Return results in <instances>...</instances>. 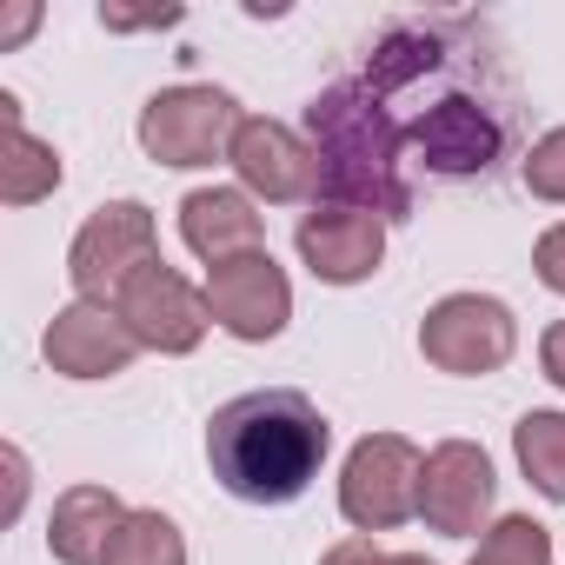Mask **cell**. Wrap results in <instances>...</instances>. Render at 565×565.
<instances>
[{
  "instance_id": "obj_1",
  "label": "cell",
  "mask_w": 565,
  "mask_h": 565,
  "mask_svg": "<svg viewBox=\"0 0 565 565\" xmlns=\"http://www.w3.org/2000/svg\"><path fill=\"white\" fill-rule=\"evenodd\" d=\"M327 446H333V426H327V413L300 386L239 393L206 426V466L246 505H287V499H300L320 479Z\"/></svg>"
},
{
  "instance_id": "obj_2",
  "label": "cell",
  "mask_w": 565,
  "mask_h": 565,
  "mask_svg": "<svg viewBox=\"0 0 565 565\" xmlns=\"http://www.w3.org/2000/svg\"><path fill=\"white\" fill-rule=\"evenodd\" d=\"M307 140L320 153V193L327 206H360L380 220L413 213L406 180V127L366 81H333L307 100Z\"/></svg>"
},
{
  "instance_id": "obj_3",
  "label": "cell",
  "mask_w": 565,
  "mask_h": 565,
  "mask_svg": "<svg viewBox=\"0 0 565 565\" xmlns=\"http://www.w3.org/2000/svg\"><path fill=\"white\" fill-rule=\"evenodd\" d=\"M239 100L226 87H160L147 107H140V147L147 160L160 167H213L233 153V134H239Z\"/></svg>"
},
{
  "instance_id": "obj_4",
  "label": "cell",
  "mask_w": 565,
  "mask_h": 565,
  "mask_svg": "<svg viewBox=\"0 0 565 565\" xmlns=\"http://www.w3.org/2000/svg\"><path fill=\"white\" fill-rule=\"evenodd\" d=\"M419 479H426V452L406 433H366L347 452V466H340V512H347V525H360L366 539L406 525L419 512Z\"/></svg>"
},
{
  "instance_id": "obj_5",
  "label": "cell",
  "mask_w": 565,
  "mask_h": 565,
  "mask_svg": "<svg viewBox=\"0 0 565 565\" xmlns=\"http://www.w3.org/2000/svg\"><path fill=\"white\" fill-rule=\"evenodd\" d=\"M406 147L419 153L426 173L439 180H466V173H486L505 147V120L486 94H466V87H446L433 94L413 120H406Z\"/></svg>"
},
{
  "instance_id": "obj_6",
  "label": "cell",
  "mask_w": 565,
  "mask_h": 565,
  "mask_svg": "<svg viewBox=\"0 0 565 565\" xmlns=\"http://www.w3.org/2000/svg\"><path fill=\"white\" fill-rule=\"evenodd\" d=\"M160 259V233H153V206L140 200H107L94 206V220L74 233L67 246V279L81 287V300H120V287Z\"/></svg>"
},
{
  "instance_id": "obj_7",
  "label": "cell",
  "mask_w": 565,
  "mask_h": 565,
  "mask_svg": "<svg viewBox=\"0 0 565 565\" xmlns=\"http://www.w3.org/2000/svg\"><path fill=\"white\" fill-rule=\"evenodd\" d=\"M519 347V320L505 300L492 294H446L426 320H419V353L426 366L439 373H459V380H486L512 360Z\"/></svg>"
},
{
  "instance_id": "obj_8",
  "label": "cell",
  "mask_w": 565,
  "mask_h": 565,
  "mask_svg": "<svg viewBox=\"0 0 565 565\" xmlns=\"http://www.w3.org/2000/svg\"><path fill=\"white\" fill-rule=\"evenodd\" d=\"M114 313L127 320V333H134L147 353H193V347L206 340V327H213L206 287H193V279L173 273L167 259H153V266H140V273L127 279L120 300H114Z\"/></svg>"
},
{
  "instance_id": "obj_9",
  "label": "cell",
  "mask_w": 565,
  "mask_h": 565,
  "mask_svg": "<svg viewBox=\"0 0 565 565\" xmlns=\"http://www.w3.org/2000/svg\"><path fill=\"white\" fill-rule=\"evenodd\" d=\"M206 313L220 333L246 340V347H266L287 333L294 320V287H287V273L273 266V253H239L226 266H206Z\"/></svg>"
},
{
  "instance_id": "obj_10",
  "label": "cell",
  "mask_w": 565,
  "mask_h": 565,
  "mask_svg": "<svg viewBox=\"0 0 565 565\" xmlns=\"http://www.w3.org/2000/svg\"><path fill=\"white\" fill-rule=\"evenodd\" d=\"M492 499H499V479H492V459L472 446V439H446L426 452V479H419V519L439 532V539H472V532H492Z\"/></svg>"
},
{
  "instance_id": "obj_11",
  "label": "cell",
  "mask_w": 565,
  "mask_h": 565,
  "mask_svg": "<svg viewBox=\"0 0 565 565\" xmlns=\"http://www.w3.org/2000/svg\"><path fill=\"white\" fill-rule=\"evenodd\" d=\"M226 160H233L239 186L259 193L266 206H294V200L320 206V153L294 127H279V120H239Z\"/></svg>"
},
{
  "instance_id": "obj_12",
  "label": "cell",
  "mask_w": 565,
  "mask_h": 565,
  "mask_svg": "<svg viewBox=\"0 0 565 565\" xmlns=\"http://www.w3.org/2000/svg\"><path fill=\"white\" fill-rule=\"evenodd\" d=\"M294 246L313 266V279H327V287H360L386 259V220L360 213V206H313V213H300Z\"/></svg>"
},
{
  "instance_id": "obj_13",
  "label": "cell",
  "mask_w": 565,
  "mask_h": 565,
  "mask_svg": "<svg viewBox=\"0 0 565 565\" xmlns=\"http://www.w3.org/2000/svg\"><path fill=\"white\" fill-rule=\"evenodd\" d=\"M41 353H47V366L67 373V380H114V373L134 366L140 340L127 333V320H120L114 307H100V300H74V307H61V313L47 320Z\"/></svg>"
},
{
  "instance_id": "obj_14",
  "label": "cell",
  "mask_w": 565,
  "mask_h": 565,
  "mask_svg": "<svg viewBox=\"0 0 565 565\" xmlns=\"http://www.w3.org/2000/svg\"><path fill=\"white\" fill-rule=\"evenodd\" d=\"M180 239L206 266H226L239 253H259L266 220L253 213V193H239V186H200V193L180 200Z\"/></svg>"
},
{
  "instance_id": "obj_15",
  "label": "cell",
  "mask_w": 565,
  "mask_h": 565,
  "mask_svg": "<svg viewBox=\"0 0 565 565\" xmlns=\"http://www.w3.org/2000/svg\"><path fill=\"white\" fill-rule=\"evenodd\" d=\"M120 519H127L120 492H107V486H67L54 499V519H47V552L61 565H100V552H107V539H114Z\"/></svg>"
},
{
  "instance_id": "obj_16",
  "label": "cell",
  "mask_w": 565,
  "mask_h": 565,
  "mask_svg": "<svg viewBox=\"0 0 565 565\" xmlns=\"http://www.w3.org/2000/svg\"><path fill=\"white\" fill-rule=\"evenodd\" d=\"M0 114H8V160H0V200L8 206H34L61 186V153L47 140H34L21 127V100L0 94Z\"/></svg>"
},
{
  "instance_id": "obj_17",
  "label": "cell",
  "mask_w": 565,
  "mask_h": 565,
  "mask_svg": "<svg viewBox=\"0 0 565 565\" xmlns=\"http://www.w3.org/2000/svg\"><path fill=\"white\" fill-rule=\"evenodd\" d=\"M100 565H186V539H180V525H173L167 512L140 505V512H127V519L114 525Z\"/></svg>"
},
{
  "instance_id": "obj_18",
  "label": "cell",
  "mask_w": 565,
  "mask_h": 565,
  "mask_svg": "<svg viewBox=\"0 0 565 565\" xmlns=\"http://www.w3.org/2000/svg\"><path fill=\"white\" fill-rule=\"evenodd\" d=\"M512 452L545 499H565V413H525L512 426Z\"/></svg>"
},
{
  "instance_id": "obj_19",
  "label": "cell",
  "mask_w": 565,
  "mask_h": 565,
  "mask_svg": "<svg viewBox=\"0 0 565 565\" xmlns=\"http://www.w3.org/2000/svg\"><path fill=\"white\" fill-rule=\"evenodd\" d=\"M472 565H552V532L539 525V519H499L486 539H479V552H472Z\"/></svg>"
},
{
  "instance_id": "obj_20",
  "label": "cell",
  "mask_w": 565,
  "mask_h": 565,
  "mask_svg": "<svg viewBox=\"0 0 565 565\" xmlns=\"http://www.w3.org/2000/svg\"><path fill=\"white\" fill-rule=\"evenodd\" d=\"M519 180H525V193H532V200L565 206V127H552V134H539V140L525 147Z\"/></svg>"
},
{
  "instance_id": "obj_21",
  "label": "cell",
  "mask_w": 565,
  "mask_h": 565,
  "mask_svg": "<svg viewBox=\"0 0 565 565\" xmlns=\"http://www.w3.org/2000/svg\"><path fill=\"white\" fill-rule=\"evenodd\" d=\"M532 273L545 279L552 294H565V220L539 233V246H532Z\"/></svg>"
},
{
  "instance_id": "obj_22",
  "label": "cell",
  "mask_w": 565,
  "mask_h": 565,
  "mask_svg": "<svg viewBox=\"0 0 565 565\" xmlns=\"http://www.w3.org/2000/svg\"><path fill=\"white\" fill-rule=\"evenodd\" d=\"M393 552H380L366 532H353V539H340V545H327V558L320 565H386Z\"/></svg>"
},
{
  "instance_id": "obj_23",
  "label": "cell",
  "mask_w": 565,
  "mask_h": 565,
  "mask_svg": "<svg viewBox=\"0 0 565 565\" xmlns=\"http://www.w3.org/2000/svg\"><path fill=\"white\" fill-rule=\"evenodd\" d=\"M539 366H545V380H552V386H565V320H558V327H545V340H539Z\"/></svg>"
},
{
  "instance_id": "obj_24",
  "label": "cell",
  "mask_w": 565,
  "mask_h": 565,
  "mask_svg": "<svg viewBox=\"0 0 565 565\" xmlns=\"http://www.w3.org/2000/svg\"><path fill=\"white\" fill-rule=\"evenodd\" d=\"M100 21H107V28H173L180 8H160V14H120V8H100Z\"/></svg>"
},
{
  "instance_id": "obj_25",
  "label": "cell",
  "mask_w": 565,
  "mask_h": 565,
  "mask_svg": "<svg viewBox=\"0 0 565 565\" xmlns=\"http://www.w3.org/2000/svg\"><path fill=\"white\" fill-rule=\"evenodd\" d=\"M386 565H433V558H426V552H393Z\"/></svg>"
}]
</instances>
